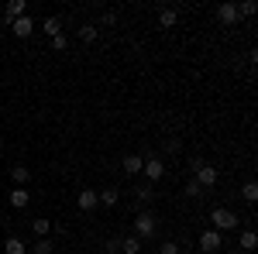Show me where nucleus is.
<instances>
[{"instance_id":"obj_1","label":"nucleus","mask_w":258,"mask_h":254,"mask_svg":"<svg viewBox=\"0 0 258 254\" xmlns=\"http://www.w3.org/2000/svg\"><path fill=\"white\" fill-rule=\"evenodd\" d=\"M155 234H159V216L152 210H141L135 216V237L138 240H155Z\"/></svg>"},{"instance_id":"obj_2","label":"nucleus","mask_w":258,"mask_h":254,"mask_svg":"<svg viewBox=\"0 0 258 254\" xmlns=\"http://www.w3.org/2000/svg\"><path fill=\"white\" fill-rule=\"evenodd\" d=\"M210 227L217 234H227V230H238V213L227 210V206H214L210 210Z\"/></svg>"},{"instance_id":"obj_3","label":"nucleus","mask_w":258,"mask_h":254,"mask_svg":"<svg viewBox=\"0 0 258 254\" xmlns=\"http://www.w3.org/2000/svg\"><path fill=\"white\" fill-rule=\"evenodd\" d=\"M141 176H145V182H148V186H155L159 179H165V161H162V158H155V155H145Z\"/></svg>"},{"instance_id":"obj_4","label":"nucleus","mask_w":258,"mask_h":254,"mask_svg":"<svg viewBox=\"0 0 258 254\" xmlns=\"http://www.w3.org/2000/svg\"><path fill=\"white\" fill-rule=\"evenodd\" d=\"M193 182H197L200 189H203V193H207V189H214V186H217V179H220V172L217 168H214V165H207V161H203V165H200L197 172H193Z\"/></svg>"},{"instance_id":"obj_5","label":"nucleus","mask_w":258,"mask_h":254,"mask_svg":"<svg viewBox=\"0 0 258 254\" xmlns=\"http://www.w3.org/2000/svg\"><path fill=\"white\" fill-rule=\"evenodd\" d=\"M220 247H224V234H217L214 227L200 234V251H203V254H217Z\"/></svg>"},{"instance_id":"obj_6","label":"nucleus","mask_w":258,"mask_h":254,"mask_svg":"<svg viewBox=\"0 0 258 254\" xmlns=\"http://www.w3.org/2000/svg\"><path fill=\"white\" fill-rule=\"evenodd\" d=\"M217 21L224 28H234L238 24V4H220L217 7Z\"/></svg>"},{"instance_id":"obj_7","label":"nucleus","mask_w":258,"mask_h":254,"mask_svg":"<svg viewBox=\"0 0 258 254\" xmlns=\"http://www.w3.org/2000/svg\"><path fill=\"white\" fill-rule=\"evenodd\" d=\"M7 203H11V206H14V210H24V206H28V203H31V193H28V189H24V186H14V189H11V193H7Z\"/></svg>"},{"instance_id":"obj_8","label":"nucleus","mask_w":258,"mask_h":254,"mask_svg":"<svg viewBox=\"0 0 258 254\" xmlns=\"http://www.w3.org/2000/svg\"><path fill=\"white\" fill-rule=\"evenodd\" d=\"M76 206H80V210H86V213H90V210H97V206H100L97 189H80V196H76Z\"/></svg>"},{"instance_id":"obj_9","label":"nucleus","mask_w":258,"mask_h":254,"mask_svg":"<svg viewBox=\"0 0 258 254\" xmlns=\"http://www.w3.org/2000/svg\"><path fill=\"white\" fill-rule=\"evenodd\" d=\"M11 31H14L18 38H31V35H35V21H31L28 14H24V18L11 21Z\"/></svg>"},{"instance_id":"obj_10","label":"nucleus","mask_w":258,"mask_h":254,"mask_svg":"<svg viewBox=\"0 0 258 254\" xmlns=\"http://www.w3.org/2000/svg\"><path fill=\"white\" fill-rule=\"evenodd\" d=\"M238 247H241V254H251L258 247V234L248 227V230H241V237H238Z\"/></svg>"},{"instance_id":"obj_11","label":"nucleus","mask_w":258,"mask_h":254,"mask_svg":"<svg viewBox=\"0 0 258 254\" xmlns=\"http://www.w3.org/2000/svg\"><path fill=\"white\" fill-rule=\"evenodd\" d=\"M4 14H7V24H11V21H18V18H24V14H28V4H24V0H11Z\"/></svg>"},{"instance_id":"obj_12","label":"nucleus","mask_w":258,"mask_h":254,"mask_svg":"<svg viewBox=\"0 0 258 254\" xmlns=\"http://www.w3.org/2000/svg\"><path fill=\"white\" fill-rule=\"evenodd\" d=\"M52 227H55V223H52L48 216H35V220H31V230H35V237H48V234H52Z\"/></svg>"},{"instance_id":"obj_13","label":"nucleus","mask_w":258,"mask_h":254,"mask_svg":"<svg viewBox=\"0 0 258 254\" xmlns=\"http://www.w3.org/2000/svg\"><path fill=\"white\" fill-rule=\"evenodd\" d=\"M97 196H100V206H107V210H114V206L120 203V193L114 189V186H110V189H100Z\"/></svg>"},{"instance_id":"obj_14","label":"nucleus","mask_w":258,"mask_h":254,"mask_svg":"<svg viewBox=\"0 0 258 254\" xmlns=\"http://www.w3.org/2000/svg\"><path fill=\"white\" fill-rule=\"evenodd\" d=\"M141 165H145V155H124V172L127 176H141Z\"/></svg>"},{"instance_id":"obj_15","label":"nucleus","mask_w":258,"mask_h":254,"mask_svg":"<svg viewBox=\"0 0 258 254\" xmlns=\"http://www.w3.org/2000/svg\"><path fill=\"white\" fill-rule=\"evenodd\" d=\"M4 254H28V244L21 237H7L4 240Z\"/></svg>"},{"instance_id":"obj_16","label":"nucleus","mask_w":258,"mask_h":254,"mask_svg":"<svg viewBox=\"0 0 258 254\" xmlns=\"http://www.w3.org/2000/svg\"><path fill=\"white\" fill-rule=\"evenodd\" d=\"M176 24H179V11L176 7H165L159 14V28H176Z\"/></svg>"},{"instance_id":"obj_17","label":"nucleus","mask_w":258,"mask_h":254,"mask_svg":"<svg viewBox=\"0 0 258 254\" xmlns=\"http://www.w3.org/2000/svg\"><path fill=\"white\" fill-rule=\"evenodd\" d=\"M135 196H138V203H141V206H148V203L155 199V186H148V182H141L138 189H135Z\"/></svg>"},{"instance_id":"obj_18","label":"nucleus","mask_w":258,"mask_h":254,"mask_svg":"<svg viewBox=\"0 0 258 254\" xmlns=\"http://www.w3.org/2000/svg\"><path fill=\"white\" fill-rule=\"evenodd\" d=\"M11 179H14V186H24L31 179V168L28 165H11Z\"/></svg>"},{"instance_id":"obj_19","label":"nucleus","mask_w":258,"mask_h":254,"mask_svg":"<svg viewBox=\"0 0 258 254\" xmlns=\"http://www.w3.org/2000/svg\"><path fill=\"white\" fill-rule=\"evenodd\" d=\"M120 254H141V240L138 237H120Z\"/></svg>"},{"instance_id":"obj_20","label":"nucleus","mask_w":258,"mask_h":254,"mask_svg":"<svg viewBox=\"0 0 258 254\" xmlns=\"http://www.w3.org/2000/svg\"><path fill=\"white\" fill-rule=\"evenodd\" d=\"M52 251H55V244H52L48 237H38V240L31 244V254H52Z\"/></svg>"},{"instance_id":"obj_21","label":"nucleus","mask_w":258,"mask_h":254,"mask_svg":"<svg viewBox=\"0 0 258 254\" xmlns=\"http://www.w3.org/2000/svg\"><path fill=\"white\" fill-rule=\"evenodd\" d=\"M80 38L86 41V45H93V41H97V24H93V21H86V24L80 28Z\"/></svg>"},{"instance_id":"obj_22","label":"nucleus","mask_w":258,"mask_h":254,"mask_svg":"<svg viewBox=\"0 0 258 254\" xmlns=\"http://www.w3.org/2000/svg\"><path fill=\"white\" fill-rule=\"evenodd\" d=\"M41 28H45V35H48V38L62 35V21L59 18H45V24H41Z\"/></svg>"},{"instance_id":"obj_23","label":"nucleus","mask_w":258,"mask_h":254,"mask_svg":"<svg viewBox=\"0 0 258 254\" xmlns=\"http://www.w3.org/2000/svg\"><path fill=\"white\" fill-rule=\"evenodd\" d=\"M241 199H244V203H255L258 199V186L255 182H244V186H241Z\"/></svg>"},{"instance_id":"obj_24","label":"nucleus","mask_w":258,"mask_h":254,"mask_svg":"<svg viewBox=\"0 0 258 254\" xmlns=\"http://www.w3.org/2000/svg\"><path fill=\"white\" fill-rule=\"evenodd\" d=\"M182 193L189 196V199H200V196H203V189H200L197 182H193V179H189V182H186V186H182Z\"/></svg>"},{"instance_id":"obj_25","label":"nucleus","mask_w":258,"mask_h":254,"mask_svg":"<svg viewBox=\"0 0 258 254\" xmlns=\"http://www.w3.org/2000/svg\"><path fill=\"white\" fill-rule=\"evenodd\" d=\"M255 11H258V7L251 4V0H244V4H238V18H251Z\"/></svg>"},{"instance_id":"obj_26","label":"nucleus","mask_w":258,"mask_h":254,"mask_svg":"<svg viewBox=\"0 0 258 254\" xmlns=\"http://www.w3.org/2000/svg\"><path fill=\"white\" fill-rule=\"evenodd\" d=\"M159 254H179V244H176V240H162Z\"/></svg>"},{"instance_id":"obj_27","label":"nucleus","mask_w":258,"mask_h":254,"mask_svg":"<svg viewBox=\"0 0 258 254\" xmlns=\"http://www.w3.org/2000/svg\"><path fill=\"white\" fill-rule=\"evenodd\" d=\"M52 48H55V52H66V48H69V38H66V35H55V38H52Z\"/></svg>"},{"instance_id":"obj_28","label":"nucleus","mask_w":258,"mask_h":254,"mask_svg":"<svg viewBox=\"0 0 258 254\" xmlns=\"http://www.w3.org/2000/svg\"><path fill=\"white\" fill-rule=\"evenodd\" d=\"M107 254H120V237H110L107 240Z\"/></svg>"},{"instance_id":"obj_29","label":"nucleus","mask_w":258,"mask_h":254,"mask_svg":"<svg viewBox=\"0 0 258 254\" xmlns=\"http://www.w3.org/2000/svg\"><path fill=\"white\" fill-rule=\"evenodd\" d=\"M100 21H103V24L110 28V24H117V14H110V11H107V14H103V18H100Z\"/></svg>"},{"instance_id":"obj_30","label":"nucleus","mask_w":258,"mask_h":254,"mask_svg":"<svg viewBox=\"0 0 258 254\" xmlns=\"http://www.w3.org/2000/svg\"><path fill=\"white\" fill-rule=\"evenodd\" d=\"M234 254H241V251H234Z\"/></svg>"}]
</instances>
